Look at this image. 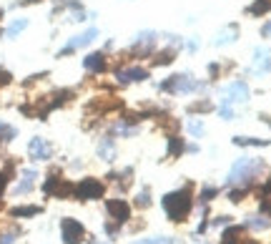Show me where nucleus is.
Instances as JSON below:
<instances>
[{"instance_id":"obj_1","label":"nucleus","mask_w":271,"mask_h":244,"mask_svg":"<svg viewBox=\"0 0 271 244\" xmlns=\"http://www.w3.org/2000/svg\"><path fill=\"white\" fill-rule=\"evenodd\" d=\"M163 209H166V214H169L171 222H184L188 217V211H191V194H188V189L166 194L163 196Z\"/></svg>"},{"instance_id":"obj_2","label":"nucleus","mask_w":271,"mask_h":244,"mask_svg":"<svg viewBox=\"0 0 271 244\" xmlns=\"http://www.w3.org/2000/svg\"><path fill=\"white\" fill-rule=\"evenodd\" d=\"M261 169H264L261 159H238L229 174V184H244V181L254 179Z\"/></svg>"},{"instance_id":"obj_3","label":"nucleus","mask_w":271,"mask_h":244,"mask_svg":"<svg viewBox=\"0 0 271 244\" xmlns=\"http://www.w3.org/2000/svg\"><path fill=\"white\" fill-rule=\"evenodd\" d=\"M161 88L169 93H193L196 88H203V83H196L191 76H171L161 83Z\"/></svg>"},{"instance_id":"obj_4","label":"nucleus","mask_w":271,"mask_h":244,"mask_svg":"<svg viewBox=\"0 0 271 244\" xmlns=\"http://www.w3.org/2000/svg\"><path fill=\"white\" fill-rule=\"evenodd\" d=\"M60 232H63V244H81L85 237V229L78 219H63L60 222Z\"/></svg>"},{"instance_id":"obj_5","label":"nucleus","mask_w":271,"mask_h":244,"mask_svg":"<svg viewBox=\"0 0 271 244\" xmlns=\"http://www.w3.org/2000/svg\"><path fill=\"white\" fill-rule=\"evenodd\" d=\"M73 192H75V196H78L81 202H88V199H101L105 189H103V184L98 179H83Z\"/></svg>"},{"instance_id":"obj_6","label":"nucleus","mask_w":271,"mask_h":244,"mask_svg":"<svg viewBox=\"0 0 271 244\" xmlns=\"http://www.w3.org/2000/svg\"><path fill=\"white\" fill-rule=\"evenodd\" d=\"M249 101V86L244 81H234L231 86H226L223 91V104L231 106V104H246Z\"/></svg>"},{"instance_id":"obj_7","label":"nucleus","mask_w":271,"mask_h":244,"mask_svg":"<svg viewBox=\"0 0 271 244\" xmlns=\"http://www.w3.org/2000/svg\"><path fill=\"white\" fill-rule=\"evenodd\" d=\"M28 154H30V159H35V161H45V159H51L53 146L45 139L35 136V139H30V143H28Z\"/></svg>"},{"instance_id":"obj_8","label":"nucleus","mask_w":271,"mask_h":244,"mask_svg":"<svg viewBox=\"0 0 271 244\" xmlns=\"http://www.w3.org/2000/svg\"><path fill=\"white\" fill-rule=\"evenodd\" d=\"M105 209H108V214L118 224L131 219V207H128V202H123V199H108V202H105Z\"/></svg>"},{"instance_id":"obj_9","label":"nucleus","mask_w":271,"mask_h":244,"mask_svg":"<svg viewBox=\"0 0 271 244\" xmlns=\"http://www.w3.org/2000/svg\"><path fill=\"white\" fill-rule=\"evenodd\" d=\"M153 46H156V33L143 31V33H138V38L133 40V53H143V55H148L151 51H153Z\"/></svg>"},{"instance_id":"obj_10","label":"nucleus","mask_w":271,"mask_h":244,"mask_svg":"<svg viewBox=\"0 0 271 244\" xmlns=\"http://www.w3.org/2000/svg\"><path fill=\"white\" fill-rule=\"evenodd\" d=\"M148 78V70L146 68H126V70H118V81L120 83H141Z\"/></svg>"},{"instance_id":"obj_11","label":"nucleus","mask_w":271,"mask_h":244,"mask_svg":"<svg viewBox=\"0 0 271 244\" xmlns=\"http://www.w3.org/2000/svg\"><path fill=\"white\" fill-rule=\"evenodd\" d=\"M254 63H256V70H261V73L271 70V51L269 48H256L254 51Z\"/></svg>"},{"instance_id":"obj_12","label":"nucleus","mask_w":271,"mask_h":244,"mask_svg":"<svg viewBox=\"0 0 271 244\" xmlns=\"http://www.w3.org/2000/svg\"><path fill=\"white\" fill-rule=\"evenodd\" d=\"M83 66L88 70H93V73H101V70H105V58H103V53H88L85 58H83Z\"/></svg>"},{"instance_id":"obj_13","label":"nucleus","mask_w":271,"mask_h":244,"mask_svg":"<svg viewBox=\"0 0 271 244\" xmlns=\"http://www.w3.org/2000/svg\"><path fill=\"white\" fill-rule=\"evenodd\" d=\"M96 35H98V31H96V28H88V31L85 33H81V35H75L70 43H68V46L75 51V48H81V46H88V43H93L96 40Z\"/></svg>"},{"instance_id":"obj_14","label":"nucleus","mask_w":271,"mask_h":244,"mask_svg":"<svg viewBox=\"0 0 271 244\" xmlns=\"http://www.w3.org/2000/svg\"><path fill=\"white\" fill-rule=\"evenodd\" d=\"M269 10H271V0H254L249 5V16L259 18V16H266Z\"/></svg>"},{"instance_id":"obj_15","label":"nucleus","mask_w":271,"mask_h":244,"mask_svg":"<svg viewBox=\"0 0 271 244\" xmlns=\"http://www.w3.org/2000/svg\"><path fill=\"white\" fill-rule=\"evenodd\" d=\"M35 176H38V174H35V169H28L25 174H23V181L18 184V189H15V192H18V194L30 192V189H33V179H35Z\"/></svg>"},{"instance_id":"obj_16","label":"nucleus","mask_w":271,"mask_h":244,"mask_svg":"<svg viewBox=\"0 0 271 244\" xmlns=\"http://www.w3.org/2000/svg\"><path fill=\"white\" fill-rule=\"evenodd\" d=\"M98 154L103 156V161H113V156H116L113 141H111V139H103V141H101V146H98Z\"/></svg>"},{"instance_id":"obj_17","label":"nucleus","mask_w":271,"mask_h":244,"mask_svg":"<svg viewBox=\"0 0 271 244\" xmlns=\"http://www.w3.org/2000/svg\"><path fill=\"white\" fill-rule=\"evenodd\" d=\"M236 33H238V31H236V25H229V28H226V31H223V33H221V35L214 40V46H226V43L236 40Z\"/></svg>"},{"instance_id":"obj_18","label":"nucleus","mask_w":271,"mask_h":244,"mask_svg":"<svg viewBox=\"0 0 271 244\" xmlns=\"http://www.w3.org/2000/svg\"><path fill=\"white\" fill-rule=\"evenodd\" d=\"M241 232H244L241 227H229L223 232V244H238L241 242Z\"/></svg>"},{"instance_id":"obj_19","label":"nucleus","mask_w":271,"mask_h":244,"mask_svg":"<svg viewBox=\"0 0 271 244\" xmlns=\"http://www.w3.org/2000/svg\"><path fill=\"white\" fill-rule=\"evenodd\" d=\"M169 154L173 156V159H178V156L184 154V139L171 136V139H169Z\"/></svg>"},{"instance_id":"obj_20","label":"nucleus","mask_w":271,"mask_h":244,"mask_svg":"<svg viewBox=\"0 0 271 244\" xmlns=\"http://www.w3.org/2000/svg\"><path fill=\"white\" fill-rule=\"evenodd\" d=\"M25 25H28V20L25 18H20V20H15V23H10L8 28H5V38H15L20 31H25Z\"/></svg>"},{"instance_id":"obj_21","label":"nucleus","mask_w":271,"mask_h":244,"mask_svg":"<svg viewBox=\"0 0 271 244\" xmlns=\"http://www.w3.org/2000/svg\"><path fill=\"white\" fill-rule=\"evenodd\" d=\"M10 214L13 217H35V214H40V207H15Z\"/></svg>"},{"instance_id":"obj_22","label":"nucleus","mask_w":271,"mask_h":244,"mask_svg":"<svg viewBox=\"0 0 271 244\" xmlns=\"http://www.w3.org/2000/svg\"><path fill=\"white\" fill-rule=\"evenodd\" d=\"M234 143H236V146H266V141H261V139H249V136H236Z\"/></svg>"},{"instance_id":"obj_23","label":"nucleus","mask_w":271,"mask_h":244,"mask_svg":"<svg viewBox=\"0 0 271 244\" xmlns=\"http://www.w3.org/2000/svg\"><path fill=\"white\" fill-rule=\"evenodd\" d=\"M131 244H176L171 237H151V239H138V242H131Z\"/></svg>"},{"instance_id":"obj_24","label":"nucleus","mask_w":271,"mask_h":244,"mask_svg":"<svg viewBox=\"0 0 271 244\" xmlns=\"http://www.w3.org/2000/svg\"><path fill=\"white\" fill-rule=\"evenodd\" d=\"M246 227H251V229H266L269 227V219L266 217H249L246 219Z\"/></svg>"},{"instance_id":"obj_25","label":"nucleus","mask_w":271,"mask_h":244,"mask_svg":"<svg viewBox=\"0 0 271 244\" xmlns=\"http://www.w3.org/2000/svg\"><path fill=\"white\" fill-rule=\"evenodd\" d=\"M15 128L13 126H8V123H0V141H13L15 139Z\"/></svg>"},{"instance_id":"obj_26","label":"nucleus","mask_w":271,"mask_h":244,"mask_svg":"<svg viewBox=\"0 0 271 244\" xmlns=\"http://www.w3.org/2000/svg\"><path fill=\"white\" fill-rule=\"evenodd\" d=\"M58 184H60V179H58L55 174H51V176H48V181H45V184H43V192H45V194H55V189H58Z\"/></svg>"},{"instance_id":"obj_27","label":"nucleus","mask_w":271,"mask_h":244,"mask_svg":"<svg viewBox=\"0 0 271 244\" xmlns=\"http://www.w3.org/2000/svg\"><path fill=\"white\" fill-rule=\"evenodd\" d=\"M171 61H173V53H171V51H163V53L156 55L153 66H166V63H171Z\"/></svg>"},{"instance_id":"obj_28","label":"nucleus","mask_w":271,"mask_h":244,"mask_svg":"<svg viewBox=\"0 0 271 244\" xmlns=\"http://www.w3.org/2000/svg\"><path fill=\"white\" fill-rule=\"evenodd\" d=\"M211 108H214V106H211L208 101H199V104H191L188 106L191 113H203V111H211Z\"/></svg>"},{"instance_id":"obj_29","label":"nucleus","mask_w":271,"mask_h":244,"mask_svg":"<svg viewBox=\"0 0 271 244\" xmlns=\"http://www.w3.org/2000/svg\"><path fill=\"white\" fill-rule=\"evenodd\" d=\"M188 131H191L193 136H201V134H203V123H201L199 119H193V121H188Z\"/></svg>"},{"instance_id":"obj_30","label":"nucleus","mask_w":271,"mask_h":244,"mask_svg":"<svg viewBox=\"0 0 271 244\" xmlns=\"http://www.w3.org/2000/svg\"><path fill=\"white\" fill-rule=\"evenodd\" d=\"M216 194H219L216 186H206V189L201 192V202H211V199H214Z\"/></svg>"},{"instance_id":"obj_31","label":"nucleus","mask_w":271,"mask_h":244,"mask_svg":"<svg viewBox=\"0 0 271 244\" xmlns=\"http://www.w3.org/2000/svg\"><path fill=\"white\" fill-rule=\"evenodd\" d=\"M246 192H249V189H234V192L229 194V199H231V202H241V199L246 196Z\"/></svg>"},{"instance_id":"obj_32","label":"nucleus","mask_w":271,"mask_h":244,"mask_svg":"<svg viewBox=\"0 0 271 244\" xmlns=\"http://www.w3.org/2000/svg\"><path fill=\"white\" fill-rule=\"evenodd\" d=\"M136 204H138V207H148V204H151L148 192H141V194H138V199H136Z\"/></svg>"},{"instance_id":"obj_33","label":"nucleus","mask_w":271,"mask_h":244,"mask_svg":"<svg viewBox=\"0 0 271 244\" xmlns=\"http://www.w3.org/2000/svg\"><path fill=\"white\" fill-rule=\"evenodd\" d=\"M5 186H8V174H0V196H3Z\"/></svg>"},{"instance_id":"obj_34","label":"nucleus","mask_w":271,"mask_h":244,"mask_svg":"<svg viewBox=\"0 0 271 244\" xmlns=\"http://www.w3.org/2000/svg\"><path fill=\"white\" fill-rule=\"evenodd\" d=\"M261 211L264 214H271V202H269V199H261Z\"/></svg>"},{"instance_id":"obj_35","label":"nucleus","mask_w":271,"mask_h":244,"mask_svg":"<svg viewBox=\"0 0 271 244\" xmlns=\"http://www.w3.org/2000/svg\"><path fill=\"white\" fill-rule=\"evenodd\" d=\"M10 81V73H8V70H3V68H0V86H3V83H8Z\"/></svg>"},{"instance_id":"obj_36","label":"nucleus","mask_w":271,"mask_h":244,"mask_svg":"<svg viewBox=\"0 0 271 244\" xmlns=\"http://www.w3.org/2000/svg\"><path fill=\"white\" fill-rule=\"evenodd\" d=\"M105 232H108L111 237H116V234H118V227H113V224H105Z\"/></svg>"},{"instance_id":"obj_37","label":"nucleus","mask_w":271,"mask_h":244,"mask_svg":"<svg viewBox=\"0 0 271 244\" xmlns=\"http://www.w3.org/2000/svg\"><path fill=\"white\" fill-rule=\"evenodd\" d=\"M214 224H216V227H221V224H229V217H219V219H214Z\"/></svg>"},{"instance_id":"obj_38","label":"nucleus","mask_w":271,"mask_h":244,"mask_svg":"<svg viewBox=\"0 0 271 244\" xmlns=\"http://www.w3.org/2000/svg\"><path fill=\"white\" fill-rule=\"evenodd\" d=\"M0 244H13V234H5V237H0Z\"/></svg>"},{"instance_id":"obj_39","label":"nucleus","mask_w":271,"mask_h":244,"mask_svg":"<svg viewBox=\"0 0 271 244\" xmlns=\"http://www.w3.org/2000/svg\"><path fill=\"white\" fill-rule=\"evenodd\" d=\"M261 33H264V35H271V23H269V25H264V28H261Z\"/></svg>"},{"instance_id":"obj_40","label":"nucleus","mask_w":271,"mask_h":244,"mask_svg":"<svg viewBox=\"0 0 271 244\" xmlns=\"http://www.w3.org/2000/svg\"><path fill=\"white\" fill-rule=\"evenodd\" d=\"M264 192H266V194H271V179H269V181L264 184Z\"/></svg>"},{"instance_id":"obj_41","label":"nucleus","mask_w":271,"mask_h":244,"mask_svg":"<svg viewBox=\"0 0 271 244\" xmlns=\"http://www.w3.org/2000/svg\"><path fill=\"white\" fill-rule=\"evenodd\" d=\"M23 5H28V3H40V0H20Z\"/></svg>"}]
</instances>
